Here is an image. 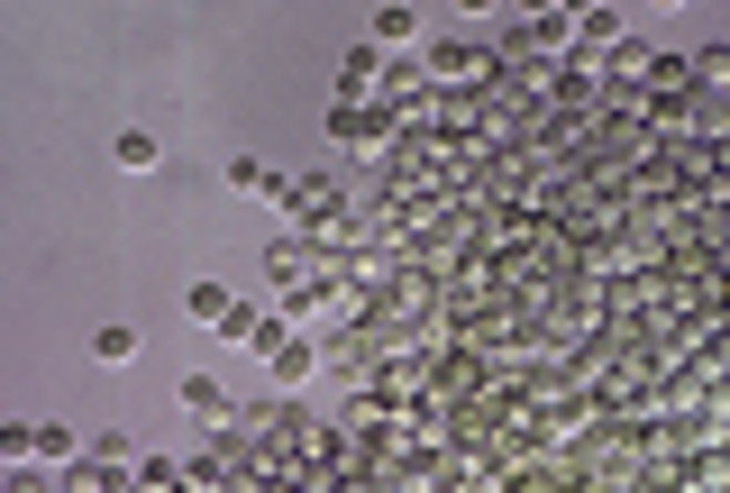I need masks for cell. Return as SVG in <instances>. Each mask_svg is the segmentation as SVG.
<instances>
[{"label": "cell", "instance_id": "cell-1", "mask_svg": "<svg viewBox=\"0 0 730 493\" xmlns=\"http://www.w3.org/2000/svg\"><path fill=\"white\" fill-rule=\"evenodd\" d=\"M265 366H275L284 384H311V374H320V357L301 348V338H275V348H265Z\"/></svg>", "mask_w": 730, "mask_h": 493}, {"label": "cell", "instance_id": "cell-2", "mask_svg": "<svg viewBox=\"0 0 730 493\" xmlns=\"http://www.w3.org/2000/svg\"><path fill=\"white\" fill-rule=\"evenodd\" d=\"M183 411H202V421H228V384H210V374H192V384H183Z\"/></svg>", "mask_w": 730, "mask_h": 493}, {"label": "cell", "instance_id": "cell-3", "mask_svg": "<svg viewBox=\"0 0 730 493\" xmlns=\"http://www.w3.org/2000/svg\"><path fill=\"white\" fill-rule=\"evenodd\" d=\"M110 156H120L128 174H156V137H146V129H120V146H110Z\"/></svg>", "mask_w": 730, "mask_h": 493}, {"label": "cell", "instance_id": "cell-4", "mask_svg": "<svg viewBox=\"0 0 730 493\" xmlns=\"http://www.w3.org/2000/svg\"><path fill=\"white\" fill-rule=\"evenodd\" d=\"M183 311L202 320V329H219V320H228V292H219V284H192V292H183Z\"/></svg>", "mask_w": 730, "mask_h": 493}, {"label": "cell", "instance_id": "cell-5", "mask_svg": "<svg viewBox=\"0 0 730 493\" xmlns=\"http://www.w3.org/2000/svg\"><path fill=\"white\" fill-rule=\"evenodd\" d=\"M411 37H420L411 10H374V47H411Z\"/></svg>", "mask_w": 730, "mask_h": 493}, {"label": "cell", "instance_id": "cell-6", "mask_svg": "<svg viewBox=\"0 0 730 493\" xmlns=\"http://www.w3.org/2000/svg\"><path fill=\"white\" fill-rule=\"evenodd\" d=\"M92 357H101V366H128V357H137V329H101Z\"/></svg>", "mask_w": 730, "mask_h": 493}, {"label": "cell", "instance_id": "cell-7", "mask_svg": "<svg viewBox=\"0 0 730 493\" xmlns=\"http://www.w3.org/2000/svg\"><path fill=\"white\" fill-rule=\"evenodd\" d=\"M338 83H348V92H374V47H357L348 64H338Z\"/></svg>", "mask_w": 730, "mask_h": 493}, {"label": "cell", "instance_id": "cell-8", "mask_svg": "<svg viewBox=\"0 0 730 493\" xmlns=\"http://www.w3.org/2000/svg\"><path fill=\"white\" fill-rule=\"evenodd\" d=\"M228 183H238V193H275V174H265L256 156H238V165H228Z\"/></svg>", "mask_w": 730, "mask_h": 493}]
</instances>
